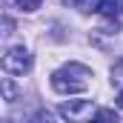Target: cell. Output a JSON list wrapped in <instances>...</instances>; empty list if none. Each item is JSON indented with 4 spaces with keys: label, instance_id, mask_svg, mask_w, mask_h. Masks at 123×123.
<instances>
[{
    "label": "cell",
    "instance_id": "obj_1",
    "mask_svg": "<svg viewBox=\"0 0 123 123\" xmlns=\"http://www.w3.org/2000/svg\"><path fill=\"white\" fill-rule=\"evenodd\" d=\"M92 69L83 66V63H63L60 69L52 74V89L57 94H77V92H86L92 86Z\"/></svg>",
    "mask_w": 123,
    "mask_h": 123
},
{
    "label": "cell",
    "instance_id": "obj_2",
    "mask_svg": "<svg viewBox=\"0 0 123 123\" xmlns=\"http://www.w3.org/2000/svg\"><path fill=\"white\" fill-rule=\"evenodd\" d=\"M0 66H3L6 74H26L31 69V52L26 46H12V49H6Z\"/></svg>",
    "mask_w": 123,
    "mask_h": 123
},
{
    "label": "cell",
    "instance_id": "obj_3",
    "mask_svg": "<svg viewBox=\"0 0 123 123\" xmlns=\"http://www.w3.org/2000/svg\"><path fill=\"white\" fill-rule=\"evenodd\" d=\"M57 115L72 120V123H86L92 117H97V106L92 100H66V103H60Z\"/></svg>",
    "mask_w": 123,
    "mask_h": 123
},
{
    "label": "cell",
    "instance_id": "obj_4",
    "mask_svg": "<svg viewBox=\"0 0 123 123\" xmlns=\"http://www.w3.org/2000/svg\"><path fill=\"white\" fill-rule=\"evenodd\" d=\"M97 14H103L106 20H120L123 17V0H100Z\"/></svg>",
    "mask_w": 123,
    "mask_h": 123
},
{
    "label": "cell",
    "instance_id": "obj_5",
    "mask_svg": "<svg viewBox=\"0 0 123 123\" xmlns=\"http://www.w3.org/2000/svg\"><path fill=\"white\" fill-rule=\"evenodd\" d=\"M66 3H72V6L80 9L83 14H94V12L100 9V0H66Z\"/></svg>",
    "mask_w": 123,
    "mask_h": 123
},
{
    "label": "cell",
    "instance_id": "obj_6",
    "mask_svg": "<svg viewBox=\"0 0 123 123\" xmlns=\"http://www.w3.org/2000/svg\"><path fill=\"white\" fill-rule=\"evenodd\" d=\"M3 100H6V103H14V100H17V89H14V83H12V77H3Z\"/></svg>",
    "mask_w": 123,
    "mask_h": 123
},
{
    "label": "cell",
    "instance_id": "obj_7",
    "mask_svg": "<svg viewBox=\"0 0 123 123\" xmlns=\"http://www.w3.org/2000/svg\"><path fill=\"white\" fill-rule=\"evenodd\" d=\"M14 3H17V9H20V12H37V9H40V3H43V0H14Z\"/></svg>",
    "mask_w": 123,
    "mask_h": 123
},
{
    "label": "cell",
    "instance_id": "obj_8",
    "mask_svg": "<svg viewBox=\"0 0 123 123\" xmlns=\"http://www.w3.org/2000/svg\"><path fill=\"white\" fill-rule=\"evenodd\" d=\"M120 80H123V57L112 66V83H120Z\"/></svg>",
    "mask_w": 123,
    "mask_h": 123
},
{
    "label": "cell",
    "instance_id": "obj_9",
    "mask_svg": "<svg viewBox=\"0 0 123 123\" xmlns=\"http://www.w3.org/2000/svg\"><path fill=\"white\" fill-rule=\"evenodd\" d=\"M97 117H100V120H115L117 123V112H112V109H97Z\"/></svg>",
    "mask_w": 123,
    "mask_h": 123
},
{
    "label": "cell",
    "instance_id": "obj_10",
    "mask_svg": "<svg viewBox=\"0 0 123 123\" xmlns=\"http://www.w3.org/2000/svg\"><path fill=\"white\" fill-rule=\"evenodd\" d=\"M12 29H14V23L6 17V20H3V34H12Z\"/></svg>",
    "mask_w": 123,
    "mask_h": 123
},
{
    "label": "cell",
    "instance_id": "obj_11",
    "mask_svg": "<svg viewBox=\"0 0 123 123\" xmlns=\"http://www.w3.org/2000/svg\"><path fill=\"white\" fill-rule=\"evenodd\" d=\"M117 106H120V109H123V89H120V92H117Z\"/></svg>",
    "mask_w": 123,
    "mask_h": 123
}]
</instances>
